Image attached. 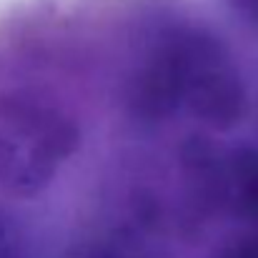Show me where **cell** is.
<instances>
[{
  "label": "cell",
  "mask_w": 258,
  "mask_h": 258,
  "mask_svg": "<svg viewBox=\"0 0 258 258\" xmlns=\"http://www.w3.org/2000/svg\"><path fill=\"white\" fill-rule=\"evenodd\" d=\"M113 103L136 133H161L175 123L228 133L246 120L251 90L218 30L178 8L148 5L133 18Z\"/></svg>",
  "instance_id": "1"
},
{
  "label": "cell",
  "mask_w": 258,
  "mask_h": 258,
  "mask_svg": "<svg viewBox=\"0 0 258 258\" xmlns=\"http://www.w3.org/2000/svg\"><path fill=\"white\" fill-rule=\"evenodd\" d=\"M83 148L73 108L38 83L0 88V193L35 201L48 193Z\"/></svg>",
  "instance_id": "2"
},
{
  "label": "cell",
  "mask_w": 258,
  "mask_h": 258,
  "mask_svg": "<svg viewBox=\"0 0 258 258\" xmlns=\"http://www.w3.org/2000/svg\"><path fill=\"white\" fill-rule=\"evenodd\" d=\"M63 258H171L146 246V236L138 233H105L76 241Z\"/></svg>",
  "instance_id": "3"
},
{
  "label": "cell",
  "mask_w": 258,
  "mask_h": 258,
  "mask_svg": "<svg viewBox=\"0 0 258 258\" xmlns=\"http://www.w3.org/2000/svg\"><path fill=\"white\" fill-rule=\"evenodd\" d=\"M0 258H35L33 238L23 221L0 206Z\"/></svg>",
  "instance_id": "4"
},
{
  "label": "cell",
  "mask_w": 258,
  "mask_h": 258,
  "mask_svg": "<svg viewBox=\"0 0 258 258\" xmlns=\"http://www.w3.org/2000/svg\"><path fill=\"white\" fill-rule=\"evenodd\" d=\"M213 258H258V231H246L223 241Z\"/></svg>",
  "instance_id": "5"
}]
</instances>
